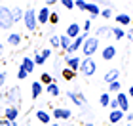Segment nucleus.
<instances>
[{
    "label": "nucleus",
    "mask_w": 133,
    "mask_h": 126,
    "mask_svg": "<svg viewBox=\"0 0 133 126\" xmlns=\"http://www.w3.org/2000/svg\"><path fill=\"white\" fill-rule=\"evenodd\" d=\"M23 23H25V27H27L29 33H34L36 31V27H38V19H36V10L32 8V6H27V8H25Z\"/></svg>",
    "instance_id": "f257e3e1"
},
{
    "label": "nucleus",
    "mask_w": 133,
    "mask_h": 126,
    "mask_svg": "<svg viewBox=\"0 0 133 126\" xmlns=\"http://www.w3.org/2000/svg\"><path fill=\"white\" fill-rule=\"evenodd\" d=\"M14 27V19H11V10L8 6L0 4V31H10Z\"/></svg>",
    "instance_id": "f03ea898"
},
{
    "label": "nucleus",
    "mask_w": 133,
    "mask_h": 126,
    "mask_svg": "<svg viewBox=\"0 0 133 126\" xmlns=\"http://www.w3.org/2000/svg\"><path fill=\"white\" fill-rule=\"evenodd\" d=\"M99 50V38L95 37H88L82 44V53L84 57H93V53Z\"/></svg>",
    "instance_id": "7ed1b4c3"
},
{
    "label": "nucleus",
    "mask_w": 133,
    "mask_h": 126,
    "mask_svg": "<svg viewBox=\"0 0 133 126\" xmlns=\"http://www.w3.org/2000/svg\"><path fill=\"white\" fill-rule=\"evenodd\" d=\"M80 73L84 76H93L95 75V71H97V63H95V59L93 57H84L82 59V63H80Z\"/></svg>",
    "instance_id": "20e7f679"
},
{
    "label": "nucleus",
    "mask_w": 133,
    "mask_h": 126,
    "mask_svg": "<svg viewBox=\"0 0 133 126\" xmlns=\"http://www.w3.org/2000/svg\"><path fill=\"white\" fill-rule=\"evenodd\" d=\"M66 98H69L76 107H86V105H88V99L84 98L78 90H69V92H66Z\"/></svg>",
    "instance_id": "39448f33"
},
{
    "label": "nucleus",
    "mask_w": 133,
    "mask_h": 126,
    "mask_svg": "<svg viewBox=\"0 0 133 126\" xmlns=\"http://www.w3.org/2000/svg\"><path fill=\"white\" fill-rule=\"evenodd\" d=\"M88 37H89V33H82L80 37H76L74 40L70 42L69 50H66V56H72V53H74V52H78V50H80V48H82V44H84V40H86Z\"/></svg>",
    "instance_id": "423d86ee"
},
{
    "label": "nucleus",
    "mask_w": 133,
    "mask_h": 126,
    "mask_svg": "<svg viewBox=\"0 0 133 126\" xmlns=\"http://www.w3.org/2000/svg\"><path fill=\"white\" fill-rule=\"evenodd\" d=\"M51 117L55 121H69L72 117V111L70 109H63V107H53L51 109Z\"/></svg>",
    "instance_id": "0eeeda50"
},
{
    "label": "nucleus",
    "mask_w": 133,
    "mask_h": 126,
    "mask_svg": "<svg viewBox=\"0 0 133 126\" xmlns=\"http://www.w3.org/2000/svg\"><path fill=\"white\" fill-rule=\"evenodd\" d=\"M80 63H82V59L78 56H65V65H66L69 71H72V73H76V71L80 69Z\"/></svg>",
    "instance_id": "6e6552de"
},
{
    "label": "nucleus",
    "mask_w": 133,
    "mask_h": 126,
    "mask_svg": "<svg viewBox=\"0 0 133 126\" xmlns=\"http://www.w3.org/2000/svg\"><path fill=\"white\" fill-rule=\"evenodd\" d=\"M116 101H118V109L122 111L124 115H125V113H129V98L124 92H118L116 94Z\"/></svg>",
    "instance_id": "1a4fd4ad"
},
{
    "label": "nucleus",
    "mask_w": 133,
    "mask_h": 126,
    "mask_svg": "<svg viewBox=\"0 0 133 126\" xmlns=\"http://www.w3.org/2000/svg\"><path fill=\"white\" fill-rule=\"evenodd\" d=\"M17 117H19V107H17V105H8V107H4V118H6V121L15 122Z\"/></svg>",
    "instance_id": "9d476101"
},
{
    "label": "nucleus",
    "mask_w": 133,
    "mask_h": 126,
    "mask_svg": "<svg viewBox=\"0 0 133 126\" xmlns=\"http://www.w3.org/2000/svg\"><path fill=\"white\" fill-rule=\"evenodd\" d=\"M86 14H89L88 19L93 21L95 17H99V14H101V6L99 4H93V2H88L86 4Z\"/></svg>",
    "instance_id": "9b49d317"
},
{
    "label": "nucleus",
    "mask_w": 133,
    "mask_h": 126,
    "mask_svg": "<svg viewBox=\"0 0 133 126\" xmlns=\"http://www.w3.org/2000/svg\"><path fill=\"white\" fill-rule=\"evenodd\" d=\"M36 19H38V25H46V23L50 21V8L42 6V8L36 11Z\"/></svg>",
    "instance_id": "f8f14e48"
},
{
    "label": "nucleus",
    "mask_w": 133,
    "mask_h": 126,
    "mask_svg": "<svg viewBox=\"0 0 133 126\" xmlns=\"http://www.w3.org/2000/svg\"><path fill=\"white\" fill-rule=\"evenodd\" d=\"M101 57L105 59V61H110V59L116 57V46H105L101 50Z\"/></svg>",
    "instance_id": "ddd939ff"
},
{
    "label": "nucleus",
    "mask_w": 133,
    "mask_h": 126,
    "mask_svg": "<svg viewBox=\"0 0 133 126\" xmlns=\"http://www.w3.org/2000/svg\"><path fill=\"white\" fill-rule=\"evenodd\" d=\"M66 37H69L70 40H74L76 37H80V23H70L69 27H66Z\"/></svg>",
    "instance_id": "4468645a"
},
{
    "label": "nucleus",
    "mask_w": 133,
    "mask_h": 126,
    "mask_svg": "<svg viewBox=\"0 0 133 126\" xmlns=\"http://www.w3.org/2000/svg\"><path fill=\"white\" fill-rule=\"evenodd\" d=\"M19 67H21L23 71H25L27 75H31L32 71H34V67H36V65H34V61H32V57H23V59H21V65H19Z\"/></svg>",
    "instance_id": "2eb2a0df"
},
{
    "label": "nucleus",
    "mask_w": 133,
    "mask_h": 126,
    "mask_svg": "<svg viewBox=\"0 0 133 126\" xmlns=\"http://www.w3.org/2000/svg\"><path fill=\"white\" fill-rule=\"evenodd\" d=\"M8 44L10 46H21V42H23V37H21V33H17V31H14V33H10L8 34Z\"/></svg>",
    "instance_id": "dca6fc26"
},
{
    "label": "nucleus",
    "mask_w": 133,
    "mask_h": 126,
    "mask_svg": "<svg viewBox=\"0 0 133 126\" xmlns=\"http://www.w3.org/2000/svg\"><path fill=\"white\" fill-rule=\"evenodd\" d=\"M11 10V19H14V23H19L23 21V15H25V8H19V6H14Z\"/></svg>",
    "instance_id": "f3484780"
},
{
    "label": "nucleus",
    "mask_w": 133,
    "mask_h": 126,
    "mask_svg": "<svg viewBox=\"0 0 133 126\" xmlns=\"http://www.w3.org/2000/svg\"><path fill=\"white\" fill-rule=\"evenodd\" d=\"M120 79V69H110V71H107L105 76H103V80H105L107 84H110L114 80H118Z\"/></svg>",
    "instance_id": "a211bd4d"
},
{
    "label": "nucleus",
    "mask_w": 133,
    "mask_h": 126,
    "mask_svg": "<svg viewBox=\"0 0 133 126\" xmlns=\"http://www.w3.org/2000/svg\"><path fill=\"white\" fill-rule=\"evenodd\" d=\"M114 19H116V23H118V27H128V25H131V17L128 15V14H118L116 17H114Z\"/></svg>",
    "instance_id": "6ab92c4d"
},
{
    "label": "nucleus",
    "mask_w": 133,
    "mask_h": 126,
    "mask_svg": "<svg viewBox=\"0 0 133 126\" xmlns=\"http://www.w3.org/2000/svg\"><path fill=\"white\" fill-rule=\"evenodd\" d=\"M124 121V113L120 111V109H116V111H110V117H108V122H110L112 126L114 124H118V122H122Z\"/></svg>",
    "instance_id": "aec40b11"
},
{
    "label": "nucleus",
    "mask_w": 133,
    "mask_h": 126,
    "mask_svg": "<svg viewBox=\"0 0 133 126\" xmlns=\"http://www.w3.org/2000/svg\"><path fill=\"white\" fill-rule=\"evenodd\" d=\"M42 92H44V86H42L38 80H34V82L31 84V95H32V99H36Z\"/></svg>",
    "instance_id": "412c9836"
},
{
    "label": "nucleus",
    "mask_w": 133,
    "mask_h": 126,
    "mask_svg": "<svg viewBox=\"0 0 133 126\" xmlns=\"http://www.w3.org/2000/svg\"><path fill=\"white\" fill-rule=\"evenodd\" d=\"M46 92L51 95V98H59V94H61V90H59V86H57V82L53 80L51 84H48L46 86Z\"/></svg>",
    "instance_id": "4be33fe9"
},
{
    "label": "nucleus",
    "mask_w": 133,
    "mask_h": 126,
    "mask_svg": "<svg viewBox=\"0 0 133 126\" xmlns=\"http://www.w3.org/2000/svg\"><path fill=\"white\" fill-rule=\"evenodd\" d=\"M36 118H38V121L42 122V124H50V113H48V111H44V109H38V111H36Z\"/></svg>",
    "instance_id": "5701e85b"
},
{
    "label": "nucleus",
    "mask_w": 133,
    "mask_h": 126,
    "mask_svg": "<svg viewBox=\"0 0 133 126\" xmlns=\"http://www.w3.org/2000/svg\"><path fill=\"white\" fill-rule=\"evenodd\" d=\"M110 34H112V37L116 38V40H122V38L125 37V29H122V27H118V25H116V27H112V29H110Z\"/></svg>",
    "instance_id": "b1692460"
},
{
    "label": "nucleus",
    "mask_w": 133,
    "mask_h": 126,
    "mask_svg": "<svg viewBox=\"0 0 133 126\" xmlns=\"http://www.w3.org/2000/svg\"><path fill=\"white\" fill-rule=\"evenodd\" d=\"M70 42H72V40L66 37V34H61V37H59V48L66 52V50H69V46H70Z\"/></svg>",
    "instance_id": "393cba45"
},
{
    "label": "nucleus",
    "mask_w": 133,
    "mask_h": 126,
    "mask_svg": "<svg viewBox=\"0 0 133 126\" xmlns=\"http://www.w3.org/2000/svg\"><path fill=\"white\" fill-rule=\"evenodd\" d=\"M101 37H110V27H107V25L99 27L95 31V38H101Z\"/></svg>",
    "instance_id": "a878e982"
},
{
    "label": "nucleus",
    "mask_w": 133,
    "mask_h": 126,
    "mask_svg": "<svg viewBox=\"0 0 133 126\" xmlns=\"http://www.w3.org/2000/svg\"><path fill=\"white\" fill-rule=\"evenodd\" d=\"M120 90H122V84H120V80H114L108 84V92L107 94H118Z\"/></svg>",
    "instance_id": "bb28decb"
},
{
    "label": "nucleus",
    "mask_w": 133,
    "mask_h": 126,
    "mask_svg": "<svg viewBox=\"0 0 133 126\" xmlns=\"http://www.w3.org/2000/svg\"><path fill=\"white\" fill-rule=\"evenodd\" d=\"M40 84H42V86H48V84H51L53 82V76L50 75V73H42L40 75V80H38Z\"/></svg>",
    "instance_id": "cd10ccee"
},
{
    "label": "nucleus",
    "mask_w": 133,
    "mask_h": 126,
    "mask_svg": "<svg viewBox=\"0 0 133 126\" xmlns=\"http://www.w3.org/2000/svg\"><path fill=\"white\" fill-rule=\"evenodd\" d=\"M108 101H110V94L103 92V94L99 95V103H101V107H108Z\"/></svg>",
    "instance_id": "c85d7f7f"
},
{
    "label": "nucleus",
    "mask_w": 133,
    "mask_h": 126,
    "mask_svg": "<svg viewBox=\"0 0 133 126\" xmlns=\"http://www.w3.org/2000/svg\"><path fill=\"white\" fill-rule=\"evenodd\" d=\"M99 17H103V19H110V17H112V8H103Z\"/></svg>",
    "instance_id": "c756f323"
},
{
    "label": "nucleus",
    "mask_w": 133,
    "mask_h": 126,
    "mask_svg": "<svg viewBox=\"0 0 133 126\" xmlns=\"http://www.w3.org/2000/svg\"><path fill=\"white\" fill-rule=\"evenodd\" d=\"M86 0H74V8H78L80 11H86Z\"/></svg>",
    "instance_id": "7c9ffc66"
},
{
    "label": "nucleus",
    "mask_w": 133,
    "mask_h": 126,
    "mask_svg": "<svg viewBox=\"0 0 133 126\" xmlns=\"http://www.w3.org/2000/svg\"><path fill=\"white\" fill-rule=\"evenodd\" d=\"M32 61H34V65H44V63H46V59L40 56V52H36V53H34V59H32Z\"/></svg>",
    "instance_id": "2f4dec72"
},
{
    "label": "nucleus",
    "mask_w": 133,
    "mask_h": 126,
    "mask_svg": "<svg viewBox=\"0 0 133 126\" xmlns=\"http://www.w3.org/2000/svg\"><path fill=\"white\" fill-rule=\"evenodd\" d=\"M17 95H19V90H17V88H11V90H10V94H8V101L17 99Z\"/></svg>",
    "instance_id": "473e14b6"
},
{
    "label": "nucleus",
    "mask_w": 133,
    "mask_h": 126,
    "mask_svg": "<svg viewBox=\"0 0 133 126\" xmlns=\"http://www.w3.org/2000/svg\"><path fill=\"white\" fill-rule=\"evenodd\" d=\"M50 23L51 25H57L59 23V14L57 11H50Z\"/></svg>",
    "instance_id": "72a5a7b5"
},
{
    "label": "nucleus",
    "mask_w": 133,
    "mask_h": 126,
    "mask_svg": "<svg viewBox=\"0 0 133 126\" xmlns=\"http://www.w3.org/2000/svg\"><path fill=\"white\" fill-rule=\"evenodd\" d=\"M63 79H65V80H72V79H74V73L65 67V69H63Z\"/></svg>",
    "instance_id": "f704fd0d"
},
{
    "label": "nucleus",
    "mask_w": 133,
    "mask_h": 126,
    "mask_svg": "<svg viewBox=\"0 0 133 126\" xmlns=\"http://www.w3.org/2000/svg\"><path fill=\"white\" fill-rule=\"evenodd\" d=\"M40 56H42V57H44L46 61H48V59L51 57V48H44V50L40 52Z\"/></svg>",
    "instance_id": "c9c22d12"
},
{
    "label": "nucleus",
    "mask_w": 133,
    "mask_h": 126,
    "mask_svg": "<svg viewBox=\"0 0 133 126\" xmlns=\"http://www.w3.org/2000/svg\"><path fill=\"white\" fill-rule=\"evenodd\" d=\"M50 48H59V37H57V34H53V37L50 38Z\"/></svg>",
    "instance_id": "e433bc0d"
},
{
    "label": "nucleus",
    "mask_w": 133,
    "mask_h": 126,
    "mask_svg": "<svg viewBox=\"0 0 133 126\" xmlns=\"http://www.w3.org/2000/svg\"><path fill=\"white\" fill-rule=\"evenodd\" d=\"M61 4H63L65 10H72L74 8V2H72V0H61Z\"/></svg>",
    "instance_id": "4c0bfd02"
},
{
    "label": "nucleus",
    "mask_w": 133,
    "mask_h": 126,
    "mask_svg": "<svg viewBox=\"0 0 133 126\" xmlns=\"http://www.w3.org/2000/svg\"><path fill=\"white\" fill-rule=\"evenodd\" d=\"M82 29H84V33H89V31H91V21L86 19V21L82 23Z\"/></svg>",
    "instance_id": "58836bf2"
},
{
    "label": "nucleus",
    "mask_w": 133,
    "mask_h": 126,
    "mask_svg": "<svg viewBox=\"0 0 133 126\" xmlns=\"http://www.w3.org/2000/svg\"><path fill=\"white\" fill-rule=\"evenodd\" d=\"M108 107H110V111H116V109H118V101H116V98H110V101H108Z\"/></svg>",
    "instance_id": "ea45409f"
},
{
    "label": "nucleus",
    "mask_w": 133,
    "mask_h": 126,
    "mask_svg": "<svg viewBox=\"0 0 133 126\" xmlns=\"http://www.w3.org/2000/svg\"><path fill=\"white\" fill-rule=\"evenodd\" d=\"M27 76H29V75H27V73H25V71H23L21 67H19V69H17V79H19V80H25V79H27Z\"/></svg>",
    "instance_id": "a19ab883"
},
{
    "label": "nucleus",
    "mask_w": 133,
    "mask_h": 126,
    "mask_svg": "<svg viewBox=\"0 0 133 126\" xmlns=\"http://www.w3.org/2000/svg\"><path fill=\"white\" fill-rule=\"evenodd\" d=\"M0 126H17V122H11V121H6V118H0Z\"/></svg>",
    "instance_id": "79ce46f5"
},
{
    "label": "nucleus",
    "mask_w": 133,
    "mask_h": 126,
    "mask_svg": "<svg viewBox=\"0 0 133 126\" xmlns=\"http://www.w3.org/2000/svg\"><path fill=\"white\" fill-rule=\"evenodd\" d=\"M6 76H8V75H6V71H2V73H0V88L6 84Z\"/></svg>",
    "instance_id": "37998d69"
},
{
    "label": "nucleus",
    "mask_w": 133,
    "mask_h": 126,
    "mask_svg": "<svg viewBox=\"0 0 133 126\" xmlns=\"http://www.w3.org/2000/svg\"><path fill=\"white\" fill-rule=\"evenodd\" d=\"M125 38H128L129 42H133V27L129 29V31H128V33H125Z\"/></svg>",
    "instance_id": "c03bdc74"
},
{
    "label": "nucleus",
    "mask_w": 133,
    "mask_h": 126,
    "mask_svg": "<svg viewBox=\"0 0 133 126\" xmlns=\"http://www.w3.org/2000/svg\"><path fill=\"white\" fill-rule=\"evenodd\" d=\"M124 117H125V121H128V124L133 121V113H128V115H124Z\"/></svg>",
    "instance_id": "a18cd8bd"
},
{
    "label": "nucleus",
    "mask_w": 133,
    "mask_h": 126,
    "mask_svg": "<svg viewBox=\"0 0 133 126\" xmlns=\"http://www.w3.org/2000/svg\"><path fill=\"white\" fill-rule=\"evenodd\" d=\"M55 4V0H46V8H50V6Z\"/></svg>",
    "instance_id": "49530a36"
},
{
    "label": "nucleus",
    "mask_w": 133,
    "mask_h": 126,
    "mask_svg": "<svg viewBox=\"0 0 133 126\" xmlns=\"http://www.w3.org/2000/svg\"><path fill=\"white\" fill-rule=\"evenodd\" d=\"M128 98H133V84H131V88H129V92H128Z\"/></svg>",
    "instance_id": "de8ad7c7"
},
{
    "label": "nucleus",
    "mask_w": 133,
    "mask_h": 126,
    "mask_svg": "<svg viewBox=\"0 0 133 126\" xmlns=\"http://www.w3.org/2000/svg\"><path fill=\"white\" fill-rule=\"evenodd\" d=\"M2 53H4V44L0 42V56H2Z\"/></svg>",
    "instance_id": "09e8293b"
},
{
    "label": "nucleus",
    "mask_w": 133,
    "mask_h": 126,
    "mask_svg": "<svg viewBox=\"0 0 133 126\" xmlns=\"http://www.w3.org/2000/svg\"><path fill=\"white\" fill-rule=\"evenodd\" d=\"M84 126H95L93 122H86V124H84Z\"/></svg>",
    "instance_id": "8fccbe9b"
},
{
    "label": "nucleus",
    "mask_w": 133,
    "mask_h": 126,
    "mask_svg": "<svg viewBox=\"0 0 133 126\" xmlns=\"http://www.w3.org/2000/svg\"><path fill=\"white\" fill-rule=\"evenodd\" d=\"M51 126H61V124H59V122H53V124H51Z\"/></svg>",
    "instance_id": "3c124183"
},
{
    "label": "nucleus",
    "mask_w": 133,
    "mask_h": 126,
    "mask_svg": "<svg viewBox=\"0 0 133 126\" xmlns=\"http://www.w3.org/2000/svg\"><path fill=\"white\" fill-rule=\"evenodd\" d=\"M131 25H133V17H131Z\"/></svg>",
    "instance_id": "603ef678"
},
{
    "label": "nucleus",
    "mask_w": 133,
    "mask_h": 126,
    "mask_svg": "<svg viewBox=\"0 0 133 126\" xmlns=\"http://www.w3.org/2000/svg\"><path fill=\"white\" fill-rule=\"evenodd\" d=\"M124 126H131V124H124Z\"/></svg>",
    "instance_id": "864d4df0"
},
{
    "label": "nucleus",
    "mask_w": 133,
    "mask_h": 126,
    "mask_svg": "<svg viewBox=\"0 0 133 126\" xmlns=\"http://www.w3.org/2000/svg\"><path fill=\"white\" fill-rule=\"evenodd\" d=\"M131 56H133V52H131Z\"/></svg>",
    "instance_id": "5fc2aeb1"
},
{
    "label": "nucleus",
    "mask_w": 133,
    "mask_h": 126,
    "mask_svg": "<svg viewBox=\"0 0 133 126\" xmlns=\"http://www.w3.org/2000/svg\"><path fill=\"white\" fill-rule=\"evenodd\" d=\"M108 126H112V124H108Z\"/></svg>",
    "instance_id": "6e6d98bb"
}]
</instances>
